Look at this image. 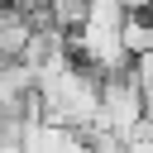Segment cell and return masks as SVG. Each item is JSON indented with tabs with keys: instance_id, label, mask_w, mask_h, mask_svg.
<instances>
[{
	"instance_id": "3",
	"label": "cell",
	"mask_w": 153,
	"mask_h": 153,
	"mask_svg": "<svg viewBox=\"0 0 153 153\" xmlns=\"http://www.w3.org/2000/svg\"><path fill=\"white\" fill-rule=\"evenodd\" d=\"M86 14H91V0H48V19L57 24V29H81L86 24Z\"/></svg>"
},
{
	"instance_id": "4",
	"label": "cell",
	"mask_w": 153,
	"mask_h": 153,
	"mask_svg": "<svg viewBox=\"0 0 153 153\" xmlns=\"http://www.w3.org/2000/svg\"><path fill=\"white\" fill-rule=\"evenodd\" d=\"M134 81H139L143 91H153V53H143V57H134Z\"/></svg>"
},
{
	"instance_id": "1",
	"label": "cell",
	"mask_w": 153,
	"mask_h": 153,
	"mask_svg": "<svg viewBox=\"0 0 153 153\" xmlns=\"http://www.w3.org/2000/svg\"><path fill=\"white\" fill-rule=\"evenodd\" d=\"M148 110H143V86L134 81V72H120V76H100V115L96 124L120 134V139H134L143 129Z\"/></svg>"
},
{
	"instance_id": "2",
	"label": "cell",
	"mask_w": 153,
	"mask_h": 153,
	"mask_svg": "<svg viewBox=\"0 0 153 153\" xmlns=\"http://www.w3.org/2000/svg\"><path fill=\"white\" fill-rule=\"evenodd\" d=\"M120 38H124L129 57H143V53H153V19H148V10H134V14H124V29H120Z\"/></svg>"
},
{
	"instance_id": "5",
	"label": "cell",
	"mask_w": 153,
	"mask_h": 153,
	"mask_svg": "<svg viewBox=\"0 0 153 153\" xmlns=\"http://www.w3.org/2000/svg\"><path fill=\"white\" fill-rule=\"evenodd\" d=\"M0 153H24V148L19 143H0Z\"/></svg>"
}]
</instances>
